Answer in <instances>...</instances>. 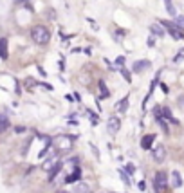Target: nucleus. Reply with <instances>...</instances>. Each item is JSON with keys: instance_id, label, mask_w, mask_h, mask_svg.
Segmentation results:
<instances>
[{"instance_id": "f257e3e1", "label": "nucleus", "mask_w": 184, "mask_h": 193, "mask_svg": "<svg viewBox=\"0 0 184 193\" xmlns=\"http://www.w3.org/2000/svg\"><path fill=\"white\" fill-rule=\"evenodd\" d=\"M31 38H33V42L38 43V45H45L51 40V32H49V29L45 25H34L31 29Z\"/></svg>"}, {"instance_id": "f03ea898", "label": "nucleus", "mask_w": 184, "mask_h": 193, "mask_svg": "<svg viewBox=\"0 0 184 193\" xmlns=\"http://www.w3.org/2000/svg\"><path fill=\"white\" fill-rule=\"evenodd\" d=\"M54 146H56L58 152H67L72 148V139L65 134H60V135L54 137Z\"/></svg>"}, {"instance_id": "7ed1b4c3", "label": "nucleus", "mask_w": 184, "mask_h": 193, "mask_svg": "<svg viewBox=\"0 0 184 193\" xmlns=\"http://www.w3.org/2000/svg\"><path fill=\"white\" fill-rule=\"evenodd\" d=\"M153 186H155V191L161 193L168 186V175L164 172H157L155 173V177H153Z\"/></svg>"}, {"instance_id": "20e7f679", "label": "nucleus", "mask_w": 184, "mask_h": 193, "mask_svg": "<svg viewBox=\"0 0 184 193\" xmlns=\"http://www.w3.org/2000/svg\"><path fill=\"white\" fill-rule=\"evenodd\" d=\"M161 25H163L164 29H168V32L173 36L175 40H182L184 38V32H182V29H179L175 24H172V22H161Z\"/></svg>"}, {"instance_id": "39448f33", "label": "nucleus", "mask_w": 184, "mask_h": 193, "mask_svg": "<svg viewBox=\"0 0 184 193\" xmlns=\"http://www.w3.org/2000/svg\"><path fill=\"white\" fill-rule=\"evenodd\" d=\"M119 128H121V121H119V118L112 116V118L107 121V132H108L110 135H116V134L119 132Z\"/></svg>"}, {"instance_id": "423d86ee", "label": "nucleus", "mask_w": 184, "mask_h": 193, "mask_svg": "<svg viewBox=\"0 0 184 193\" xmlns=\"http://www.w3.org/2000/svg\"><path fill=\"white\" fill-rule=\"evenodd\" d=\"M152 155H153V161L155 162H164V159H166V148H164V144H155L152 150Z\"/></svg>"}, {"instance_id": "0eeeda50", "label": "nucleus", "mask_w": 184, "mask_h": 193, "mask_svg": "<svg viewBox=\"0 0 184 193\" xmlns=\"http://www.w3.org/2000/svg\"><path fill=\"white\" fill-rule=\"evenodd\" d=\"M153 141H155V134L144 135L143 139H141V148H143V150H150V148L153 146Z\"/></svg>"}, {"instance_id": "6e6552de", "label": "nucleus", "mask_w": 184, "mask_h": 193, "mask_svg": "<svg viewBox=\"0 0 184 193\" xmlns=\"http://www.w3.org/2000/svg\"><path fill=\"white\" fill-rule=\"evenodd\" d=\"M9 58V53H7V40L6 38H0V60H7Z\"/></svg>"}, {"instance_id": "1a4fd4ad", "label": "nucleus", "mask_w": 184, "mask_h": 193, "mask_svg": "<svg viewBox=\"0 0 184 193\" xmlns=\"http://www.w3.org/2000/svg\"><path fill=\"white\" fill-rule=\"evenodd\" d=\"M80 179H81V170H80V168H76L72 173H69V175L65 177V182L72 184V182H76V181H80Z\"/></svg>"}, {"instance_id": "9d476101", "label": "nucleus", "mask_w": 184, "mask_h": 193, "mask_svg": "<svg viewBox=\"0 0 184 193\" xmlns=\"http://www.w3.org/2000/svg\"><path fill=\"white\" fill-rule=\"evenodd\" d=\"M58 162H60L58 155H52V157H49V159H47V162H43V164H42V168H43V170H47V172H51L52 166H56Z\"/></svg>"}, {"instance_id": "9b49d317", "label": "nucleus", "mask_w": 184, "mask_h": 193, "mask_svg": "<svg viewBox=\"0 0 184 193\" xmlns=\"http://www.w3.org/2000/svg\"><path fill=\"white\" fill-rule=\"evenodd\" d=\"M150 31H152L153 36H164V32H166L161 24H152V25H150Z\"/></svg>"}, {"instance_id": "f8f14e48", "label": "nucleus", "mask_w": 184, "mask_h": 193, "mask_svg": "<svg viewBox=\"0 0 184 193\" xmlns=\"http://www.w3.org/2000/svg\"><path fill=\"white\" fill-rule=\"evenodd\" d=\"M148 67H150V62H148V60H143V62H135V63H134V71H135V72H141V71L148 69Z\"/></svg>"}, {"instance_id": "ddd939ff", "label": "nucleus", "mask_w": 184, "mask_h": 193, "mask_svg": "<svg viewBox=\"0 0 184 193\" xmlns=\"http://www.w3.org/2000/svg\"><path fill=\"white\" fill-rule=\"evenodd\" d=\"M172 184H173V188H181V186H182V177H181L179 172L172 173Z\"/></svg>"}, {"instance_id": "4468645a", "label": "nucleus", "mask_w": 184, "mask_h": 193, "mask_svg": "<svg viewBox=\"0 0 184 193\" xmlns=\"http://www.w3.org/2000/svg\"><path fill=\"white\" fill-rule=\"evenodd\" d=\"M164 2V7H166V11H168V15H170V16H177V11H175V6L173 4H172V0H163Z\"/></svg>"}, {"instance_id": "2eb2a0df", "label": "nucleus", "mask_w": 184, "mask_h": 193, "mask_svg": "<svg viewBox=\"0 0 184 193\" xmlns=\"http://www.w3.org/2000/svg\"><path fill=\"white\" fill-rule=\"evenodd\" d=\"M7 128H9V119H7V116H0V134L6 132Z\"/></svg>"}, {"instance_id": "dca6fc26", "label": "nucleus", "mask_w": 184, "mask_h": 193, "mask_svg": "<svg viewBox=\"0 0 184 193\" xmlns=\"http://www.w3.org/2000/svg\"><path fill=\"white\" fill-rule=\"evenodd\" d=\"M161 118H166L168 121H172V123H177V119L172 116V110H170L168 107H164V108H163V114H161Z\"/></svg>"}, {"instance_id": "f3484780", "label": "nucleus", "mask_w": 184, "mask_h": 193, "mask_svg": "<svg viewBox=\"0 0 184 193\" xmlns=\"http://www.w3.org/2000/svg\"><path fill=\"white\" fill-rule=\"evenodd\" d=\"M126 107H128V96H126V97H123L121 101L117 103L116 110H117V112H125V110H126Z\"/></svg>"}, {"instance_id": "a211bd4d", "label": "nucleus", "mask_w": 184, "mask_h": 193, "mask_svg": "<svg viewBox=\"0 0 184 193\" xmlns=\"http://www.w3.org/2000/svg\"><path fill=\"white\" fill-rule=\"evenodd\" d=\"M74 191L76 193H89V186H87V184H78V186L74 188Z\"/></svg>"}, {"instance_id": "6ab92c4d", "label": "nucleus", "mask_w": 184, "mask_h": 193, "mask_svg": "<svg viewBox=\"0 0 184 193\" xmlns=\"http://www.w3.org/2000/svg\"><path fill=\"white\" fill-rule=\"evenodd\" d=\"M175 25L179 27V29H184V16H175Z\"/></svg>"}, {"instance_id": "aec40b11", "label": "nucleus", "mask_w": 184, "mask_h": 193, "mask_svg": "<svg viewBox=\"0 0 184 193\" xmlns=\"http://www.w3.org/2000/svg\"><path fill=\"white\" fill-rule=\"evenodd\" d=\"M121 179H123V182L125 184H130V179H128V177H126V172H125V170H121Z\"/></svg>"}, {"instance_id": "412c9836", "label": "nucleus", "mask_w": 184, "mask_h": 193, "mask_svg": "<svg viewBox=\"0 0 184 193\" xmlns=\"http://www.w3.org/2000/svg\"><path fill=\"white\" fill-rule=\"evenodd\" d=\"M123 78H125V79L128 81V83L132 81V76H130V72H128V71H123Z\"/></svg>"}, {"instance_id": "4be33fe9", "label": "nucleus", "mask_w": 184, "mask_h": 193, "mask_svg": "<svg viewBox=\"0 0 184 193\" xmlns=\"http://www.w3.org/2000/svg\"><path fill=\"white\" fill-rule=\"evenodd\" d=\"M125 63V56H117L116 58V65H123Z\"/></svg>"}, {"instance_id": "5701e85b", "label": "nucleus", "mask_w": 184, "mask_h": 193, "mask_svg": "<svg viewBox=\"0 0 184 193\" xmlns=\"http://www.w3.org/2000/svg\"><path fill=\"white\" fill-rule=\"evenodd\" d=\"M38 72H40L42 76H47V72H45V71H43V69H42L40 65H38Z\"/></svg>"}, {"instance_id": "b1692460", "label": "nucleus", "mask_w": 184, "mask_h": 193, "mask_svg": "<svg viewBox=\"0 0 184 193\" xmlns=\"http://www.w3.org/2000/svg\"><path fill=\"white\" fill-rule=\"evenodd\" d=\"M144 188H146V184L141 181V182H139V190H141V191H144Z\"/></svg>"}, {"instance_id": "393cba45", "label": "nucleus", "mask_w": 184, "mask_h": 193, "mask_svg": "<svg viewBox=\"0 0 184 193\" xmlns=\"http://www.w3.org/2000/svg\"><path fill=\"white\" fill-rule=\"evenodd\" d=\"M179 105H181V107L184 108V96H181V97H179Z\"/></svg>"}, {"instance_id": "a878e982", "label": "nucleus", "mask_w": 184, "mask_h": 193, "mask_svg": "<svg viewBox=\"0 0 184 193\" xmlns=\"http://www.w3.org/2000/svg\"><path fill=\"white\" fill-rule=\"evenodd\" d=\"M181 60H182V54H177V56H175V60H173V62H181Z\"/></svg>"}, {"instance_id": "bb28decb", "label": "nucleus", "mask_w": 184, "mask_h": 193, "mask_svg": "<svg viewBox=\"0 0 184 193\" xmlns=\"http://www.w3.org/2000/svg\"><path fill=\"white\" fill-rule=\"evenodd\" d=\"M161 88H163V92H164V94H168V87L164 85V83H163V85H161Z\"/></svg>"}, {"instance_id": "cd10ccee", "label": "nucleus", "mask_w": 184, "mask_h": 193, "mask_svg": "<svg viewBox=\"0 0 184 193\" xmlns=\"http://www.w3.org/2000/svg\"><path fill=\"white\" fill-rule=\"evenodd\" d=\"M24 130H25V128H24V127H16V134H22Z\"/></svg>"}, {"instance_id": "c85d7f7f", "label": "nucleus", "mask_w": 184, "mask_h": 193, "mask_svg": "<svg viewBox=\"0 0 184 193\" xmlns=\"http://www.w3.org/2000/svg\"><path fill=\"white\" fill-rule=\"evenodd\" d=\"M148 47H153V38H148Z\"/></svg>"}, {"instance_id": "c756f323", "label": "nucleus", "mask_w": 184, "mask_h": 193, "mask_svg": "<svg viewBox=\"0 0 184 193\" xmlns=\"http://www.w3.org/2000/svg\"><path fill=\"white\" fill-rule=\"evenodd\" d=\"M56 193H67V191H63V190H61V191H56Z\"/></svg>"}]
</instances>
